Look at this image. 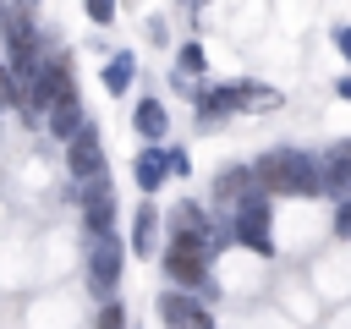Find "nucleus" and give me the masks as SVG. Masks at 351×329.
I'll use <instances>...</instances> for the list:
<instances>
[{"mask_svg":"<svg viewBox=\"0 0 351 329\" xmlns=\"http://www.w3.org/2000/svg\"><path fill=\"white\" fill-rule=\"evenodd\" d=\"M258 186L269 197H313L324 192V159H313L307 148H269L258 159Z\"/></svg>","mask_w":351,"mask_h":329,"instance_id":"1","label":"nucleus"},{"mask_svg":"<svg viewBox=\"0 0 351 329\" xmlns=\"http://www.w3.org/2000/svg\"><path fill=\"white\" fill-rule=\"evenodd\" d=\"M329 38H335V49H340V60H346V66H351V22H346V27H335V33H329Z\"/></svg>","mask_w":351,"mask_h":329,"instance_id":"21","label":"nucleus"},{"mask_svg":"<svg viewBox=\"0 0 351 329\" xmlns=\"http://www.w3.org/2000/svg\"><path fill=\"white\" fill-rule=\"evenodd\" d=\"M132 77H137V55H132V49H115V55L104 60V71H99V82H104L110 99H121V93L132 88Z\"/></svg>","mask_w":351,"mask_h":329,"instance_id":"13","label":"nucleus"},{"mask_svg":"<svg viewBox=\"0 0 351 329\" xmlns=\"http://www.w3.org/2000/svg\"><path fill=\"white\" fill-rule=\"evenodd\" d=\"M324 192L329 197H351V137L324 148Z\"/></svg>","mask_w":351,"mask_h":329,"instance_id":"10","label":"nucleus"},{"mask_svg":"<svg viewBox=\"0 0 351 329\" xmlns=\"http://www.w3.org/2000/svg\"><path fill=\"white\" fill-rule=\"evenodd\" d=\"M203 77H208V55H203V44L192 38V44L176 49V88H181V93H197Z\"/></svg>","mask_w":351,"mask_h":329,"instance_id":"11","label":"nucleus"},{"mask_svg":"<svg viewBox=\"0 0 351 329\" xmlns=\"http://www.w3.org/2000/svg\"><path fill=\"white\" fill-rule=\"evenodd\" d=\"M274 104H280V93L274 88H258V82H225V88H197L192 93V110H197V126L203 132H214L236 110H274Z\"/></svg>","mask_w":351,"mask_h":329,"instance_id":"2","label":"nucleus"},{"mask_svg":"<svg viewBox=\"0 0 351 329\" xmlns=\"http://www.w3.org/2000/svg\"><path fill=\"white\" fill-rule=\"evenodd\" d=\"M132 126H137V137H148V143H159L165 132H170V115H165V104L148 93V99H137V110H132Z\"/></svg>","mask_w":351,"mask_h":329,"instance_id":"15","label":"nucleus"},{"mask_svg":"<svg viewBox=\"0 0 351 329\" xmlns=\"http://www.w3.org/2000/svg\"><path fill=\"white\" fill-rule=\"evenodd\" d=\"M247 192H263V186H258V164H236V170H225V175L214 181V203H225V208H236Z\"/></svg>","mask_w":351,"mask_h":329,"instance_id":"12","label":"nucleus"},{"mask_svg":"<svg viewBox=\"0 0 351 329\" xmlns=\"http://www.w3.org/2000/svg\"><path fill=\"white\" fill-rule=\"evenodd\" d=\"M335 236H351V197L335 208Z\"/></svg>","mask_w":351,"mask_h":329,"instance_id":"22","label":"nucleus"},{"mask_svg":"<svg viewBox=\"0 0 351 329\" xmlns=\"http://www.w3.org/2000/svg\"><path fill=\"white\" fill-rule=\"evenodd\" d=\"M44 126H49V137H60V143H71V137L88 126V110H82L77 88H71V93H60V99L44 110Z\"/></svg>","mask_w":351,"mask_h":329,"instance_id":"9","label":"nucleus"},{"mask_svg":"<svg viewBox=\"0 0 351 329\" xmlns=\"http://www.w3.org/2000/svg\"><path fill=\"white\" fill-rule=\"evenodd\" d=\"M132 175H137V186H143V192H148V197H154V192H159V186H165V175H170V154H165V148H154V143H148V148H143V154H137V170H132Z\"/></svg>","mask_w":351,"mask_h":329,"instance_id":"14","label":"nucleus"},{"mask_svg":"<svg viewBox=\"0 0 351 329\" xmlns=\"http://www.w3.org/2000/svg\"><path fill=\"white\" fill-rule=\"evenodd\" d=\"M16 104V82H11V66L0 60V110H11Z\"/></svg>","mask_w":351,"mask_h":329,"instance_id":"20","label":"nucleus"},{"mask_svg":"<svg viewBox=\"0 0 351 329\" xmlns=\"http://www.w3.org/2000/svg\"><path fill=\"white\" fill-rule=\"evenodd\" d=\"M154 241H159V214H154V197L137 208V219H132V252L137 258H154Z\"/></svg>","mask_w":351,"mask_h":329,"instance_id":"17","label":"nucleus"},{"mask_svg":"<svg viewBox=\"0 0 351 329\" xmlns=\"http://www.w3.org/2000/svg\"><path fill=\"white\" fill-rule=\"evenodd\" d=\"M159 318H165V329H214V313L197 302V291H165L159 296Z\"/></svg>","mask_w":351,"mask_h":329,"instance_id":"8","label":"nucleus"},{"mask_svg":"<svg viewBox=\"0 0 351 329\" xmlns=\"http://www.w3.org/2000/svg\"><path fill=\"white\" fill-rule=\"evenodd\" d=\"M77 203H82V225H88V236L115 230V181H110V175L77 181Z\"/></svg>","mask_w":351,"mask_h":329,"instance_id":"6","label":"nucleus"},{"mask_svg":"<svg viewBox=\"0 0 351 329\" xmlns=\"http://www.w3.org/2000/svg\"><path fill=\"white\" fill-rule=\"evenodd\" d=\"M99 329H126V307H121L115 296H110V302L99 307Z\"/></svg>","mask_w":351,"mask_h":329,"instance_id":"19","label":"nucleus"},{"mask_svg":"<svg viewBox=\"0 0 351 329\" xmlns=\"http://www.w3.org/2000/svg\"><path fill=\"white\" fill-rule=\"evenodd\" d=\"M66 170H71V186H77V181L104 175V143H99V126H93V121L66 143Z\"/></svg>","mask_w":351,"mask_h":329,"instance_id":"7","label":"nucleus"},{"mask_svg":"<svg viewBox=\"0 0 351 329\" xmlns=\"http://www.w3.org/2000/svg\"><path fill=\"white\" fill-rule=\"evenodd\" d=\"M340 99H351V77H340Z\"/></svg>","mask_w":351,"mask_h":329,"instance_id":"24","label":"nucleus"},{"mask_svg":"<svg viewBox=\"0 0 351 329\" xmlns=\"http://www.w3.org/2000/svg\"><path fill=\"white\" fill-rule=\"evenodd\" d=\"M82 11H88V22H93V27H110V22L121 16V5H115V0H82Z\"/></svg>","mask_w":351,"mask_h":329,"instance_id":"18","label":"nucleus"},{"mask_svg":"<svg viewBox=\"0 0 351 329\" xmlns=\"http://www.w3.org/2000/svg\"><path fill=\"white\" fill-rule=\"evenodd\" d=\"M121 241H115V230H99V236H88V285H93V296H115V285H121Z\"/></svg>","mask_w":351,"mask_h":329,"instance_id":"5","label":"nucleus"},{"mask_svg":"<svg viewBox=\"0 0 351 329\" xmlns=\"http://www.w3.org/2000/svg\"><path fill=\"white\" fill-rule=\"evenodd\" d=\"M208 263H214V252H208L203 241H192V236H176V241L159 252V269H165L170 285H181V291H203V285H208Z\"/></svg>","mask_w":351,"mask_h":329,"instance_id":"4","label":"nucleus"},{"mask_svg":"<svg viewBox=\"0 0 351 329\" xmlns=\"http://www.w3.org/2000/svg\"><path fill=\"white\" fill-rule=\"evenodd\" d=\"M269 192H247L236 208H230V236L247 247V252H258V258H269L274 252V230H269Z\"/></svg>","mask_w":351,"mask_h":329,"instance_id":"3","label":"nucleus"},{"mask_svg":"<svg viewBox=\"0 0 351 329\" xmlns=\"http://www.w3.org/2000/svg\"><path fill=\"white\" fill-rule=\"evenodd\" d=\"M176 236H192V241H203L208 252H214V225H208V214L197 208V203H176Z\"/></svg>","mask_w":351,"mask_h":329,"instance_id":"16","label":"nucleus"},{"mask_svg":"<svg viewBox=\"0 0 351 329\" xmlns=\"http://www.w3.org/2000/svg\"><path fill=\"white\" fill-rule=\"evenodd\" d=\"M165 154H170V175H186V170H192V159H186L181 148H165Z\"/></svg>","mask_w":351,"mask_h":329,"instance_id":"23","label":"nucleus"}]
</instances>
